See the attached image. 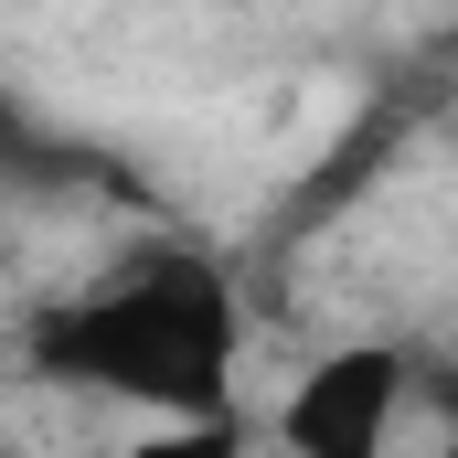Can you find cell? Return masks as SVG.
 <instances>
[{"mask_svg":"<svg viewBox=\"0 0 458 458\" xmlns=\"http://www.w3.org/2000/svg\"><path fill=\"white\" fill-rule=\"evenodd\" d=\"M405 394H416V362L405 342H342L320 352L288 405H277V448L288 458H384L405 427Z\"/></svg>","mask_w":458,"mask_h":458,"instance_id":"obj_2","label":"cell"},{"mask_svg":"<svg viewBox=\"0 0 458 458\" xmlns=\"http://www.w3.org/2000/svg\"><path fill=\"white\" fill-rule=\"evenodd\" d=\"M32 362L75 394L149 405V416H234V362H245V310H234L214 256H139L128 277H97L86 299L32 320Z\"/></svg>","mask_w":458,"mask_h":458,"instance_id":"obj_1","label":"cell"},{"mask_svg":"<svg viewBox=\"0 0 458 458\" xmlns=\"http://www.w3.org/2000/svg\"><path fill=\"white\" fill-rule=\"evenodd\" d=\"M128 458H245V427L234 416H160Z\"/></svg>","mask_w":458,"mask_h":458,"instance_id":"obj_3","label":"cell"},{"mask_svg":"<svg viewBox=\"0 0 458 458\" xmlns=\"http://www.w3.org/2000/svg\"><path fill=\"white\" fill-rule=\"evenodd\" d=\"M437 458H458V416H448V448H437Z\"/></svg>","mask_w":458,"mask_h":458,"instance_id":"obj_4","label":"cell"}]
</instances>
